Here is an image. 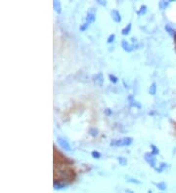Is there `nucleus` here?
<instances>
[{
	"mask_svg": "<svg viewBox=\"0 0 176 193\" xmlns=\"http://www.w3.org/2000/svg\"><path fill=\"white\" fill-rule=\"evenodd\" d=\"M146 12H147V6L146 5H142V6H141V8H140V10L137 12V13H138L139 16H141V15L146 14Z\"/></svg>",
	"mask_w": 176,
	"mask_h": 193,
	"instance_id": "dca6fc26",
	"label": "nucleus"
},
{
	"mask_svg": "<svg viewBox=\"0 0 176 193\" xmlns=\"http://www.w3.org/2000/svg\"><path fill=\"white\" fill-rule=\"evenodd\" d=\"M96 9L95 8H90L87 12V17H86V23H88L89 25L95 22L96 20Z\"/></svg>",
	"mask_w": 176,
	"mask_h": 193,
	"instance_id": "7ed1b4c3",
	"label": "nucleus"
},
{
	"mask_svg": "<svg viewBox=\"0 0 176 193\" xmlns=\"http://www.w3.org/2000/svg\"><path fill=\"white\" fill-rule=\"evenodd\" d=\"M131 23H128V25L124 27V29L121 30V33H122L123 35H127L129 32H130V30H131Z\"/></svg>",
	"mask_w": 176,
	"mask_h": 193,
	"instance_id": "ddd939ff",
	"label": "nucleus"
},
{
	"mask_svg": "<svg viewBox=\"0 0 176 193\" xmlns=\"http://www.w3.org/2000/svg\"><path fill=\"white\" fill-rule=\"evenodd\" d=\"M89 134L91 135L92 137H96L98 135V130L95 129V128H91L89 130Z\"/></svg>",
	"mask_w": 176,
	"mask_h": 193,
	"instance_id": "aec40b11",
	"label": "nucleus"
},
{
	"mask_svg": "<svg viewBox=\"0 0 176 193\" xmlns=\"http://www.w3.org/2000/svg\"><path fill=\"white\" fill-rule=\"evenodd\" d=\"M111 16H112V19L116 23H120L121 22V16H120L119 12L117 10H113L112 13H111Z\"/></svg>",
	"mask_w": 176,
	"mask_h": 193,
	"instance_id": "0eeeda50",
	"label": "nucleus"
},
{
	"mask_svg": "<svg viewBox=\"0 0 176 193\" xmlns=\"http://www.w3.org/2000/svg\"><path fill=\"white\" fill-rule=\"evenodd\" d=\"M144 159H145V161H146V162L149 165H150L151 167L156 169V157H155V155L153 154L152 152L145 153V154H144Z\"/></svg>",
	"mask_w": 176,
	"mask_h": 193,
	"instance_id": "f03ea898",
	"label": "nucleus"
},
{
	"mask_svg": "<svg viewBox=\"0 0 176 193\" xmlns=\"http://www.w3.org/2000/svg\"><path fill=\"white\" fill-rule=\"evenodd\" d=\"M165 30H166L167 32L169 33L170 35H175V30H174L173 29H172L170 25H166V26H165Z\"/></svg>",
	"mask_w": 176,
	"mask_h": 193,
	"instance_id": "2eb2a0df",
	"label": "nucleus"
},
{
	"mask_svg": "<svg viewBox=\"0 0 176 193\" xmlns=\"http://www.w3.org/2000/svg\"><path fill=\"white\" fill-rule=\"evenodd\" d=\"M133 141V139L130 137H122V139L120 140H113L111 141V144L112 146H128V145H130Z\"/></svg>",
	"mask_w": 176,
	"mask_h": 193,
	"instance_id": "f257e3e1",
	"label": "nucleus"
},
{
	"mask_svg": "<svg viewBox=\"0 0 176 193\" xmlns=\"http://www.w3.org/2000/svg\"><path fill=\"white\" fill-rule=\"evenodd\" d=\"M105 112H106V114H107V115H110V114H112V110L110 109V108H107L105 110Z\"/></svg>",
	"mask_w": 176,
	"mask_h": 193,
	"instance_id": "bb28decb",
	"label": "nucleus"
},
{
	"mask_svg": "<svg viewBox=\"0 0 176 193\" xmlns=\"http://www.w3.org/2000/svg\"><path fill=\"white\" fill-rule=\"evenodd\" d=\"M57 141H58V144L60 145L62 149H64V150H66V151H70V150H72L70 144L69 143V141L63 139V137H58Z\"/></svg>",
	"mask_w": 176,
	"mask_h": 193,
	"instance_id": "20e7f679",
	"label": "nucleus"
},
{
	"mask_svg": "<svg viewBox=\"0 0 176 193\" xmlns=\"http://www.w3.org/2000/svg\"><path fill=\"white\" fill-rule=\"evenodd\" d=\"M156 186L159 188L160 190H165L166 189V184L164 182H159V183H156Z\"/></svg>",
	"mask_w": 176,
	"mask_h": 193,
	"instance_id": "6ab92c4d",
	"label": "nucleus"
},
{
	"mask_svg": "<svg viewBox=\"0 0 176 193\" xmlns=\"http://www.w3.org/2000/svg\"><path fill=\"white\" fill-rule=\"evenodd\" d=\"M97 3L100 4V5H102V6H106V5H107V1H103V0H98Z\"/></svg>",
	"mask_w": 176,
	"mask_h": 193,
	"instance_id": "a878e982",
	"label": "nucleus"
},
{
	"mask_svg": "<svg viewBox=\"0 0 176 193\" xmlns=\"http://www.w3.org/2000/svg\"><path fill=\"white\" fill-rule=\"evenodd\" d=\"M167 168V164L166 163H160V165H159V168L158 169V168H156V172H159V173H160V172H162L164 169H166Z\"/></svg>",
	"mask_w": 176,
	"mask_h": 193,
	"instance_id": "f3484780",
	"label": "nucleus"
},
{
	"mask_svg": "<svg viewBox=\"0 0 176 193\" xmlns=\"http://www.w3.org/2000/svg\"><path fill=\"white\" fill-rule=\"evenodd\" d=\"M128 100L130 101V104H131V105L135 106V107H137V108H141V107H142V105H141V104H140L139 101L133 100L132 96H129V97H128Z\"/></svg>",
	"mask_w": 176,
	"mask_h": 193,
	"instance_id": "9d476101",
	"label": "nucleus"
},
{
	"mask_svg": "<svg viewBox=\"0 0 176 193\" xmlns=\"http://www.w3.org/2000/svg\"><path fill=\"white\" fill-rule=\"evenodd\" d=\"M117 161H119V165H121V166H126L127 165V159L123 156H119L117 158Z\"/></svg>",
	"mask_w": 176,
	"mask_h": 193,
	"instance_id": "f8f14e48",
	"label": "nucleus"
},
{
	"mask_svg": "<svg viewBox=\"0 0 176 193\" xmlns=\"http://www.w3.org/2000/svg\"><path fill=\"white\" fill-rule=\"evenodd\" d=\"M168 4H169V1H159V6L162 10H164L166 9V7L168 6Z\"/></svg>",
	"mask_w": 176,
	"mask_h": 193,
	"instance_id": "4468645a",
	"label": "nucleus"
},
{
	"mask_svg": "<svg viewBox=\"0 0 176 193\" xmlns=\"http://www.w3.org/2000/svg\"><path fill=\"white\" fill-rule=\"evenodd\" d=\"M91 155H92L93 158H95V159H99L100 157H101V153H100V152H98V151H96V150H94V151H92Z\"/></svg>",
	"mask_w": 176,
	"mask_h": 193,
	"instance_id": "412c9836",
	"label": "nucleus"
},
{
	"mask_svg": "<svg viewBox=\"0 0 176 193\" xmlns=\"http://www.w3.org/2000/svg\"><path fill=\"white\" fill-rule=\"evenodd\" d=\"M151 148H152V153H153L154 155H158L159 153V148L156 147L155 144H152V145H151Z\"/></svg>",
	"mask_w": 176,
	"mask_h": 193,
	"instance_id": "a211bd4d",
	"label": "nucleus"
},
{
	"mask_svg": "<svg viewBox=\"0 0 176 193\" xmlns=\"http://www.w3.org/2000/svg\"><path fill=\"white\" fill-rule=\"evenodd\" d=\"M115 37H116V35H115V34H111V35H110V36H109L107 42H108V43H112V42H113V40H115Z\"/></svg>",
	"mask_w": 176,
	"mask_h": 193,
	"instance_id": "b1692460",
	"label": "nucleus"
},
{
	"mask_svg": "<svg viewBox=\"0 0 176 193\" xmlns=\"http://www.w3.org/2000/svg\"><path fill=\"white\" fill-rule=\"evenodd\" d=\"M156 92V83H153L151 86H150V88H149V94L152 96H154Z\"/></svg>",
	"mask_w": 176,
	"mask_h": 193,
	"instance_id": "9b49d317",
	"label": "nucleus"
},
{
	"mask_svg": "<svg viewBox=\"0 0 176 193\" xmlns=\"http://www.w3.org/2000/svg\"><path fill=\"white\" fill-rule=\"evenodd\" d=\"M88 26H89V23L85 22V23H83V25H81V26H80L79 29H80L81 31H84V30H86V29H88Z\"/></svg>",
	"mask_w": 176,
	"mask_h": 193,
	"instance_id": "5701e85b",
	"label": "nucleus"
},
{
	"mask_svg": "<svg viewBox=\"0 0 176 193\" xmlns=\"http://www.w3.org/2000/svg\"><path fill=\"white\" fill-rule=\"evenodd\" d=\"M109 78H110V80H111V82H113V83H116V82L119 81V78H117L116 76H115V75H113V74H110Z\"/></svg>",
	"mask_w": 176,
	"mask_h": 193,
	"instance_id": "4be33fe9",
	"label": "nucleus"
},
{
	"mask_svg": "<svg viewBox=\"0 0 176 193\" xmlns=\"http://www.w3.org/2000/svg\"><path fill=\"white\" fill-rule=\"evenodd\" d=\"M121 47L123 48L124 51H126V52H132L133 50L135 49V45H132L130 44L129 42H127L126 40H121Z\"/></svg>",
	"mask_w": 176,
	"mask_h": 193,
	"instance_id": "39448f33",
	"label": "nucleus"
},
{
	"mask_svg": "<svg viewBox=\"0 0 176 193\" xmlns=\"http://www.w3.org/2000/svg\"><path fill=\"white\" fill-rule=\"evenodd\" d=\"M127 182H132V183H137V184H140L141 183L139 180L134 179H127Z\"/></svg>",
	"mask_w": 176,
	"mask_h": 193,
	"instance_id": "393cba45",
	"label": "nucleus"
},
{
	"mask_svg": "<svg viewBox=\"0 0 176 193\" xmlns=\"http://www.w3.org/2000/svg\"><path fill=\"white\" fill-rule=\"evenodd\" d=\"M93 81L95 82V83L98 85V86H102L104 84V75L103 73H97L96 75L93 76Z\"/></svg>",
	"mask_w": 176,
	"mask_h": 193,
	"instance_id": "423d86ee",
	"label": "nucleus"
},
{
	"mask_svg": "<svg viewBox=\"0 0 176 193\" xmlns=\"http://www.w3.org/2000/svg\"><path fill=\"white\" fill-rule=\"evenodd\" d=\"M68 186V183H65V182H54V189H63V188H65Z\"/></svg>",
	"mask_w": 176,
	"mask_h": 193,
	"instance_id": "1a4fd4ad",
	"label": "nucleus"
},
{
	"mask_svg": "<svg viewBox=\"0 0 176 193\" xmlns=\"http://www.w3.org/2000/svg\"><path fill=\"white\" fill-rule=\"evenodd\" d=\"M53 7H54V10L56 11L58 14H60L62 12V6H61L60 1H57V0L53 1Z\"/></svg>",
	"mask_w": 176,
	"mask_h": 193,
	"instance_id": "6e6552de",
	"label": "nucleus"
}]
</instances>
